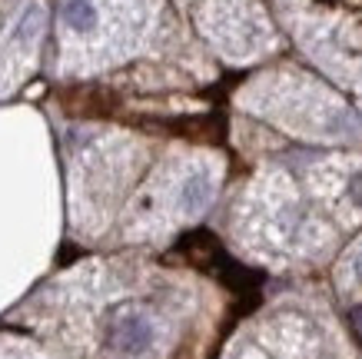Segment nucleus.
<instances>
[{
    "instance_id": "nucleus-1",
    "label": "nucleus",
    "mask_w": 362,
    "mask_h": 359,
    "mask_svg": "<svg viewBox=\"0 0 362 359\" xmlns=\"http://www.w3.org/2000/svg\"><path fill=\"white\" fill-rule=\"evenodd\" d=\"M156 339V329H153V319L140 309H123L110 319V343L113 349H120L127 356H140L146 349L153 346Z\"/></svg>"
},
{
    "instance_id": "nucleus-2",
    "label": "nucleus",
    "mask_w": 362,
    "mask_h": 359,
    "mask_svg": "<svg viewBox=\"0 0 362 359\" xmlns=\"http://www.w3.org/2000/svg\"><path fill=\"white\" fill-rule=\"evenodd\" d=\"M213 200V180L206 173H189L183 190H180V203L187 213H199V210H206V203Z\"/></svg>"
},
{
    "instance_id": "nucleus-5",
    "label": "nucleus",
    "mask_w": 362,
    "mask_h": 359,
    "mask_svg": "<svg viewBox=\"0 0 362 359\" xmlns=\"http://www.w3.org/2000/svg\"><path fill=\"white\" fill-rule=\"evenodd\" d=\"M349 273H352V280H356V283H362V250H359V253H352Z\"/></svg>"
},
{
    "instance_id": "nucleus-4",
    "label": "nucleus",
    "mask_w": 362,
    "mask_h": 359,
    "mask_svg": "<svg viewBox=\"0 0 362 359\" xmlns=\"http://www.w3.org/2000/svg\"><path fill=\"white\" fill-rule=\"evenodd\" d=\"M37 30H40V11H37V7H30V11H23V17H21V23H17L13 37H17V40H23V37H33Z\"/></svg>"
},
{
    "instance_id": "nucleus-6",
    "label": "nucleus",
    "mask_w": 362,
    "mask_h": 359,
    "mask_svg": "<svg viewBox=\"0 0 362 359\" xmlns=\"http://www.w3.org/2000/svg\"><path fill=\"white\" fill-rule=\"evenodd\" d=\"M349 193H352V200H356V203H359V207H362V176H356V180H352Z\"/></svg>"
},
{
    "instance_id": "nucleus-3",
    "label": "nucleus",
    "mask_w": 362,
    "mask_h": 359,
    "mask_svg": "<svg viewBox=\"0 0 362 359\" xmlns=\"http://www.w3.org/2000/svg\"><path fill=\"white\" fill-rule=\"evenodd\" d=\"M64 23L77 33H90L100 21V11L93 0H64Z\"/></svg>"
}]
</instances>
